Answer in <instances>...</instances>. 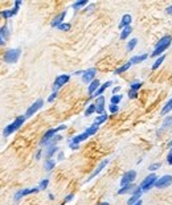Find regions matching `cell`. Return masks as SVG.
I'll use <instances>...</instances> for the list:
<instances>
[{
  "label": "cell",
  "instance_id": "obj_1",
  "mask_svg": "<svg viewBox=\"0 0 172 205\" xmlns=\"http://www.w3.org/2000/svg\"><path fill=\"white\" fill-rule=\"evenodd\" d=\"M171 42H172V37H171L170 35L164 36V37H162V38L156 42V46H155L154 52L151 53V57H160V56L167 50V48L171 45Z\"/></svg>",
  "mask_w": 172,
  "mask_h": 205
},
{
  "label": "cell",
  "instance_id": "obj_2",
  "mask_svg": "<svg viewBox=\"0 0 172 205\" xmlns=\"http://www.w3.org/2000/svg\"><path fill=\"white\" fill-rule=\"evenodd\" d=\"M25 119H27L25 115H20V116H17V118H16L11 124H8L7 127H4V130H3V136H4V138H7V136H9L11 134H13L15 131H17L19 128L24 124Z\"/></svg>",
  "mask_w": 172,
  "mask_h": 205
},
{
  "label": "cell",
  "instance_id": "obj_3",
  "mask_svg": "<svg viewBox=\"0 0 172 205\" xmlns=\"http://www.w3.org/2000/svg\"><path fill=\"white\" fill-rule=\"evenodd\" d=\"M65 128H66L65 124H61V126H58V127H56V128H50V130H48L45 134L42 135L41 140H40V146H46V144L52 140V138H53V136L57 134L58 131H62V130H65Z\"/></svg>",
  "mask_w": 172,
  "mask_h": 205
},
{
  "label": "cell",
  "instance_id": "obj_4",
  "mask_svg": "<svg viewBox=\"0 0 172 205\" xmlns=\"http://www.w3.org/2000/svg\"><path fill=\"white\" fill-rule=\"evenodd\" d=\"M156 180H158V176L156 175H155V174H150L148 176H146L145 180L141 183L139 188L142 189V192H148V191H151L155 187Z\"/></svg>",
  "mask_w": 172,
  "mask_h": 205
},
{
  "label": "cell",
  "instance_id": "obj_5",
  "mask_svg": "<svg viewBox=\"0 0 172 205\" xmlns=\"http://www.w3.org/2000/svg\"><path fill=\"white\" fill-rule=\"evenodd\" d=\"M20 54H21V49H19V48H16V49H8L4 53V62H7V64L17 62V60L20 58Z\"/></svg>",
  "mask_w": 172,
  "mask_h": 205
},
{
  "label": "cell",
  "instance_id": "obj_6",
  "mask_svg": "<svg viewBox=\"0 0 172 205\" xmlns=\"http://www.w3.org/2000/svg\"><path fill=\"white\" fill-rule=\"evenodd\" d=\"M172 185V175H164L162 178H158L156 183H155V188L158 189H163V188H167Z\"/></svg>",
  "mask_w": 172,
  "mask_h": 205
},
{
  "label": "cell",
  "instance_id": "obj_7",
  "mask_svg": "<svg viewBox=\"0 0 172 205\" xmlns=\"http://www.w3.org/2000/svg\"><path fill=\"white\" fill-rule=\"evenodd\" d=\"M137 179V171L131 170V171H127L123 174L122 179H121V185H127V184H133L134 180Z\"/></svg>",
  "mask_w": 172,
  "mask_h": 205
},
{
  "label": "cell",
  "instance_id": "obj_8",
  "mask_svg": "<svg viewBox=\"0 0 172 205\" xmlns=\"http://www.w3.org/2000/svg\"><path fill=\"white\" fill-rule=\"evenodd\" d=\"M70 79V75L69 74H61L58 75L57 78L54 79V83H53V91H58L60 87H62L64 85H66Z\"/></svg>",
  "mask_w": 172,
  "mask_h": 205
},
{
  "label": "cell",
  "instance_id": "obj_9",
  "mask_svg": "<svg viewBox=\"0 0 172 205\" xmlns=\"http://www.w3.org/2000/svg\"><path fill=\"white\" fill-rule=\"evenodd\" d=\"M37 192H40V189H38V187H36V188H29V189H21V191H17L15 193V201H19L20 199H23V197H25V196H28V195H32V193H37Z\"/></svg>",
  "mask_w": 172,
  "mask_h": 205
},
{
  "label": "cell",
  "instance_id": "obj_10",
  "mask_svg": "<svg viewBox=\"0 0 172 205\" xmlns=\"http://www.w3.org/2000/svg\"><path fill=\"white\" fill-rule=\"evenodd\" d=\"M44 106V101L42 99H37L32 106H29L28 107V110H27V112H25V118H29V116H32L33 114H36L40 108H41Z\"/></svg>",
  "mask_w": 172,
  "mask_h": 205
},
{
  "label": "cell",
  "instance_id": "obj_11",
  "mask_svg": "<svg viewBox=\"0 0 172 205\" xmlns=\"http://www.w3.org/2000/svg\"><path fill=\"white\" fill-rule=\"evenodd\" d=\"M95 73H97V69H95V68H90V69L85 70L83 74H82V82H85V83L93 82L94 77H95Z\"/></svg>",
  "mask_w": 172,
  "mask_h": 205
},
{
  "label": "cell",
  "instance_id": "obj_12",
  "mask_svg": "<svg viewBox=\"0 0 172 205\" xmlns=\"http://www.w3.org/2000/svg\"><path fill=\"white\" fill-rule=\"evenodd\" d=\"M142 189L139 187H137L135 188V189L133 191V193H131V197L129 199V201H127V204L129 205H134L135 203L137 201H139V200H141V197H142Z\"/></svg>",
  "mask_w": 172,
  "mask_h": 205
},
{
  "label": "cell",
  "instance_id": "obj_13",
  "mask_svg": "<svg viewBox=\"0 0 172 205\" xmlns=\"http://www.w3.org/2000/svg\"><path fill=\"white\" fill-rule=\"evenodd\" d=\"M110 163V160L109 159H105V160H102V162L101 163H99V166L97 167V168H95V171L93 172V174H91L90 176H89V178H87V180H86V183H89L90 181V180H93L94 178H95V176H97L98 174H99V172H101L102 170H103V168H105L106 166H107V164H109Z\"/></svg>",
  "mask_w": 172,
  "mask_h": 205
},
{
  "label": "cell",
  "instance_id": "obj_14",
  "mask_svg": "<svg viewBox=\"0 0 172 205\" xmlns=\"http://www.w3.org/2000/svg\"><path fill=\"white\" fill-rule=\"evenodd\" d=\"M103 110H105V97L101 95V97L97 98V101H95V112L97 114H103Z\"/></svg>",
  "mask_w": 172,
  "mask_h": 205
},
{
  "label": "cell",
  "instance_id": "obj_15",
  "mask_svg": "<svg viewBox=\"0 0 172 205\" xmlns=\"http://www.w3.org/2000/svg\"><path fill=\"white\" fill-rule=\"evenodd\" d=\"M65 16H66V11H62L61 13H58V15L53 19V21L50 23V25L53 27V28H58V27L64 23V19H65Z\"/></svg>",
  "mask_w": 172,
  "mask_h": 205
},
{
  "label": "cell",
  "instance_id": "obj_16",
  "mask_svg": "<svg viewBox=\"0 0 172 205\" xmlns=\"http://www.w3.org/2000/svg\"><path fill=\"white\" fill-rule=\"evenodd\" d=\"M8 36H9V31H8L7 25L0 28V46H3V45H5V44H7Z\"/></svg>",
  "mask_w": 172,
  "mask_h": 205
},
{
  "label": "cell",
  "instance_id": "obj_17",
  "mask_svg": "<svg viewBox=\"0 0 172 205\" xmlns=\"http://www.w3.org/2000/svg\"><path fill=\"white\" fill-rule=\"evenodd\" d=\"M131 21H133V16L129 15V13L123 15L121 23H119V29H123V28H126V27H130L131 25Z\"/></svg>",
  "mask_w": 172,
  "mask_h": 205
},
{
  "label": "cell",
  "instance_id": "obj_18",
  "mask_svg": "<svg viewBox=\"0 0 172 205\" xmlns=\"http://www.w3.org/2000/svg\"><path fill=\"white\" fill-rule=\"evenodd\" d=\"M111 83H113L111 81H107V82L103 83V85H101V86H99V89H98L97 91H95V93H94L93 95H91L90 98H98V97H101V95H102L103 93H105V90H106L107 87H109V86L111 85Z\"/></svg>",
  "mask_w": 172,
  "mask_h": 205
},
{
  "label": "cell",
  "instance_id": "obj_19",
  "mask_svg": "<svg viewBox=\"0 0 172 205\" xmlns=\"http://www.w3.org/2000/svg\"><path fill=\"white\" fill-rule=\"evenodd\" d=\"M147 57H148V54H146V53L139 54V56H134V57H131L130 64H131V65H137V64H142L143 61H146Z\"/></svg>",
  "mask_w": 172,
  "mask_h": 205
},
{
  "label": "cell",
  "instance_id": "obj_20",
  "mask_svg": "<svg viewBox=\"0 0 172 205\" xmlns=\"http://www.w3.org/2000/svg\"><path fill=\"white\" fill-rule=\"evenodd\" d=\"M99 86H101V82H99V79H94L93 82L89 83V89H87V93L90 94V97L99 89Z\"/></svg>",
  "mask_w": 172,
  "mask_h": 205
},
{
  "label": "cell",
  "instance_id": "obj_21",
  "mask_svg": "<svg viewBox=\"0 0 172 205\" xmlns=\"http://www.w3.org/2000/svg\"><path fill=\"white\" fill-rule=\"evenodd\" d=\"M137 188V185H134L133 184H127V185H123L121 187V189L118 191V195H126V193H133V191Z\"/></svg>",
  "mask_w": 172,
  "mask_h": 205
},
{
  "label": "cell",
  "instance_id": "obj_22",
  "mask_svg": "<svg viewBox=\"0 0 172 205\" xmlns=\"http://www.w3.org/2000/svg\"><path fill=\"white\" fill-rule=\"evenodd\" d=\"M87 138H89V135H87L86 132H82V134H79V135H77V136H74V138H71L69 143H73V144H79L81 142H83V140H86Z\"/></svg>",
  "mask_w": 172,
  "mask_h": 205
},
{
  "label": "cell",
  "instance_id": "obj_23",
  "mask_svg": "<svg viewBox=\"0 0 172 205\" xmlns=\"http://www.w3.org/2000/svg\"><path fill=\"white\" fill-rule=\"evenodd\" d=\"M57 152H58V147H57V146H50V147H48L46 151H45V158H46V159H52V156H53L54 154H57Z\"/></svg>",
  "mask_w": 172,
  "mask_h": 205
},
{
  "label": "cell",
  "instance_id": "obj_24",
  "mask_svg": "<svg viewBox=\"0 0 172 205\" xmlns=\"http://www.w3.org/2000/svg\"><path fill=\"white\" fill-rule=\"evenodd\" d=\"M54 167H56V162L53 159H46L45 163H44V168H45V171H48V172L54 170Z\"/></svg>",
  "mask_w": 172,
  "mask_h": 205
},
{
  "label": "cell",
  "instance_id": "obj_25",
  "mask_svg": "<svg viewBox=\"0 0 172 205\" xmlns=\"http://www.w3.org/2000/svg\"><path fill=\"white\" fill-rule=\"evenodd\" d=\"M171 110H172V98H170V99H168V102H167L164 106H163L162 111H160V114H162V115H166V114H168Z\"/></svg>",
  "mask_w": 172,
  "mask_h": 205
},
{
  "label": "cell",
  "instance_id": "obj_26",
  "mask_svg": "<svg viewBox=\"0 0 172 205\" xmlns=\"http://www.w3.org/2000/svg\"><path fill=\"white\" fill-rule=\"evenodd\" d=\"M131 68V64H130V61L129 62H126L125 65H122V66H119L117 70L114 71V74H122V73H125V71H127Z\"/></svg>",
  "mask_w": 172,
  "mask_h": 205
},
{
  "label": "cell",
  "instance_id": "obj_27",
  "mask_svg": "<svg viewBox=\"0 0 172 205\" xmlns=\"http://www.w3.org/2000/svg\"><path fill=\"white\" fill-rule=\"evenodd\" d=\"M131 32H133V28H131V25L123 28L122 32H121V40H126V38L131 35Z\"/></svg>",
  "mask_w": 172,
  "mask_h": 205
},
{
  "label": "cell",
  "instance_id": "obj_28",
  "mask_svg": "<svg viewBox=\"0 0 172 205\" xmlns=\"http://www.w3.org/2000/svg\"><path fill=\"white\" fill-rule=\"evenodd\" d=\"M107 118H109V116H107V114H105V112H103V114H101L99 116H97V118H95L94 124H97V126H99V124L105 123L106 120H107Z\"/></svg>",
  "mask_w": 172,
  "mask_h": 205
},
{
  "label": "cell",
  "instance_id": "obj_29",
  "mask_svg": "<svg viewBox=\"0 0 172 205\" xmlns=\"http://www.w3.org/2000/svg\"><path fill=\"white\" fill-rule=\"evenodd\" d=\"M171 124H172V116H167V119H164V122H163V124H162V128L158 131V135L160 134L163 130H166L167 127H170Z\"/></svg>",
  "mask_w": 172,
  "mask_h": 205
},
{
  "label": "cell",
  "instance_id": "obj_30",
  "mask_svg": "<svg viewBox=\"0 0 172 205\" xmlns=\"http://www.w3.org/2000/svg\"><path fill=\"white\" fill-rule=\"evenodd\" d=\"M86 4H87V0H79V2H75L71 4V8H73V9H79V8L85 7Z\"/></svg>",
  "mask_w": 172,
  "mask_h": 205
},
{
  "label": "cell",
  "instance_id": "obj_31",
  "mask_svg": "<svg viewBox=\"0 0 172 205\" xmlns=\"http://www.w3.org/2000/svg\"><path fill=\"white\" fill-rule=\"evenodd\" d=\"M97 131H98V126H97V124H94V123H93L90 127H87V128H86V131H85V132H86V134L89 135V136H91V135H94Z\"/></svg>",
  "mask_w": 172,
  "mask_h": 205
},
{
  "label": "cell",
  "instance_id": "obj_32",
  "mask_svg": "<svg viewBox=\"0 0 172 205\" xmlns=\"http://www.w3.org/2000/svg\"><path fill=\"white\" fill-rule=\"evenodd\" d=\"M94 112H95V103H91V104H89V106L86 107L85 116H90L91 114H94Z\"/></svg>",
  "mask_w": 172,
  "mask_h": 205
},
{
  "label": "cell",
  "instance_id": "obj_33",
  "mask_svg": "<svg viewBox=\"0 0 172 205\" xmlns=\"http://www.w3.org/2000/svg\"><path fill=\"white\" fill-rule=\"evenodd\" d=\"M164 60H166V56H160V57H158V60L154 62V65H152V70H156L158 68L163 64V61H164Z\"/></svg>",
  "mask_w": 172,
  "mask_h": 205
},
{
  "label": "cell",
  "instance_id": "obj_34",
  "mask_svg": "<svg viewBox=\"0 0 172 205\" xmlns=\"http://www.w3.org/2000/svg\"><path fill=\"white\" fill-rule=\"evenodd\" d=\"M137 44H138V38H131L129 42H127V50L131 52V50H134V48L137 46Z\"/></svg>",
  "mask_w": 172,
  "mask_h": 205
},
{
  "label": "cell",
  "instance_id": "obj_35",
  "mask_svg": "<svg viewBox=\"0 0 172 205\" xmlns=\"http://www.w3.org/2000/svg\"><path fill=\"white\" fill-rule=\"evenodd\" d=\"M48 185H49V179H44L38 184V189L40 191H45L46 188H48Z\"/></svg>",
  "mask_w": 172,
  "mask_h": 205
},
{
  "label": "cell",
  "instance_id": "obj_36",
  "mask_svg": "<svg viewBox=\"0 0 172 205\" xmlns=\"http://www.w3.org/2000/svg\"><path fill=\"white\" fill-rule=\"evenodd\" d=\"M61 139H62V136H61V135H54L53 138H52V140H50V142L46 144V147L56 146V143H57V142H60V140H61Z\"/></svg>",
  "mask_w": 172,
  "mask_h": 205
},
{
  "label": "cell",
  "instance_id": "obj_37",
  "mask_svg": "<svg viewBox=\"0 0 172 205\" xmlns=\"http://www.w3.org/2000/svg\"><path fill=\"white\" fill-rule=\"evenodd\" d=\"M143 86V82H141V81H135V82H133L131 83V86H130V90H134V91H138L141 87Z\"/></svg>",
  "mask_w": 172,
  "mask_h": 205
},
{
  "label": "cell",
  "instance_id": "obj_38",
  "mask_svg": "<svg viewBox=\"0 0 172 205\" xmlns=\"http://www.w3.org/2000/svg\"><path fill=\"white\" fill-rule=\"evenodd\" d=\"M121 101H122V95H121V94H115V95H113V97H111V99H110L111 104H118Z\"/></svg>",
  "mask_w": 172,
  "mask_h": 205
},
{
  "label": "cell",
  "instance_id": "obj_39",
  "mask_svg": "<svg viewBox=\"0 0 172 205\" xmlns=\"http://www.w3.org/2000/svg\"><path fill=\"white\" fill-rule=\"evenodd\" d=\"M70 28H71V25H70L69 23H62L61 25L58 27V29H60V31H62V32H69V31H70Z\"/></svg>",
  "mask_w": 172,
  "mask_h": 205
},
{
  "label": "cell",
  "instance_id": "obj_40",
  "mask_svg": "<svg viewBox=\"0 0 172 205\" xmlns=\"http://www.w3.org/2000/svg\"><path fill=\"white\" fill-rule=\"evenodd\" d=\"M160 167H162V164H160V163H152V164H150V167H148V171H151V172H155V171H158Z\"/></svg>",
  "mask_w": 172,
  "mask_h": 205
},
{
  "label": "cell",
  "instance_id": "obj_41",
  "mask_svg": "<svg viewBox=\"0 0 172 205\" xmlns=\"http://www.w3.org/2000/svg\"><path fill=\"white\" fill-rule=\"evenodd\" d=\"M109 110H110L111 114H117V112L119 111V107H118V104H110Z\"/></svg>",
  "mask_w": 172,
  "mask_h": 205
},
{
  "label": "cell",
  "instance_id": "obj_42",
  "mask_svg": "<svg viewBox=\"0 0 172 205\" xmlns=\"http://www.w3.org/2000/svg\"><path fill=\"white\" fill-rule=\"evenodd\" d=\"M0 15H2L4 19H9V17H12V16H11V11H9V9H4V11H2V13H0Z\"/></svg>",
  "mask_w": 172,
  "mask_h": 205
},
{
  "label": "cell",
  "instance_id": "obj_43",
  "mask_svg": "<svg viewBox=\"0 0 172 205\" xmlns=\"http://www.w3.org/2000/svg\"><path fill=\"white\" fill-rule=\"evenodd\" d=\"M57 95H58V91H53L50 95H49V98H48V102H53L56 98H57Z\"/></svg>",
  "mask_w": 172,
  "mask_h": 205
},
{
  "label": "cell",
  "instance_id": "obj_44",
  "mask_svg": "<svg viewBox=\"0 0 172 205\" xmlns=\"http://www.w3.org/2000/svg\"><path fill=\"white\" fill-rule=\"evenodd\" d=\"M138 97V91H134V90H129V98L130 99H134Z\"/></svg>",
  "mask_w": 172,
  "mask_h": 205
},
{
  "label": "cell",
  "instance_id": "obj_45",
  "mask_svg": "<svg viewBox=\"0 0 172 205\" xmlns=\"http://www.w3.org/2000/svg\"><path fill=\"white\" fill-rule=\"evenodd\" d=\"M167 163H168L170 166H172V147L170 148V152H168V155H167Z\"/></svg>",
  "mask_w": 172,
  "mask_h": 205
},
{
  "label": "cell",
  "instance_id": "obj_46",
  "mask_svg": "<svg viewBox=\"0 0 172 205\" xmlns=\"http://www.w3.org/2000/svg\"><path fill=\"white\" fill-rule=\"evenodd\" d=\"M74 199V195L73 193H70V195H68L65 199H64V204H66V203H69V201H71V200Z\"/></svg>",
  "mask_w": 172,
  "mask_h": 205
},
{
  "label": "cell",
  "instance_id": "obj_47",
  "mask_svg": "<svg viewBox=\"0 0 172 205\" xmlns=\"http://www.w3.org/2000/svg\"><path fill=\"white\" fill-rule=\"evenodd\" d=\"M64 158H65V155H64V152L62 151H58L57 152V159L61 162V160H64Z\"/></svg>",
  "mask_w": 172,
  "mask_h": 205
},
{
  "label": "cell",
  "instance_id": "obj_48",
  "mask_svg": "<svg viewBox=\"0 0 172 205\" xmlns=\"http://www.w3.org/2000/svg\"><path fill=\"white\" fill-rule=\"evenodd\" d=\"M41 154H42V151L38 150L37 152H36V155H35V159H36V160H40V158H41Z\"/></svg>",
  "mask_w": 172,
  "mask_h": 205
},
{
  "label": "cell",
  "instance_id": "obj_49",
  "mask_svg": "<svg viewBox=\"0 0 172 205\" xmlns=\"http://www.w3.org/2000/svg\"><path fill=\"white\" fill-rule=\"evenodd\" d=\"M94 8H95V4H90V5H89V7H87L86 9H85V12H91V11L94 9Z\"/></svg>",
  "mask_w": 172,
  "mask_h": 205
},
{
  "label": "cell",
  "instance_id": "obj_50",
  "mask_svg": "<svg viewBox=\"0 0 172 205\" xmlns=\"http://www.w3.org/2000/svg\"><path fill=\"white\" fill-rule=\"evenodd\" d=\"M119 91H121V86H117V87H114V89H113V95L118 94Z\"/></svg>",
  "mask_w": 172,
  "mask_h": 205
},
{
  "label": "cell",
  "instance_id": "obj_51",
  "mask_svg": "<svg viewBox=\"0 0 172 205\" xmlns=\"http://www.w3.org/2000/svg\"><path fill=\"white\" fill-rule=\"evenodd\" d=\"M69 146H70V148H71V150H78V148H79V144H73V143H69Z\"/></svg>",
  "mask_w": 172,
  "mask_h": 205
},
{
  "label": "cell",
  "instance_id": "obj_52",
  "mask_svg": "<svg viewBox=\"0 0 172 205\" xmlns=\"http://www.w3.org/2000/svg\"><path fill=\"white\" fill-rule=\"evenodd\" d=\"M166 12H167V15H172V4L166 8Z\"/></svg>",
  "mask_w": 172,
  "mask_h": 205
},
{
  "label": "cell",
  "instance_id": "obj_53",
  "mask_svg": "<svg viewBox=\"0 0 172 205\" xmlns=\"http://www.w3.org/2000/svg\"><path fill=\"white\" fill-rule=\"evenodd\" d=\"M98 205H110L109 203H107V201H103V203H99Z\"/></svg>",
  "mask_w": 172,
  "mask_h": 205
},
{
  "label": "cell",
  "instance_id": "obj_54",
  "mask_svg": "<svg viewBox=\"0 0 172 205\" xmlns=\"http://www.w3.org/2000/svg\"><path fill=\"white\" fill-rule=\"evenodd\" d=\"M134 205H142V200H139V201H137V203H135Z\"/></svg>",
  "mask_w": 172,
  "mask_h": 205
},
{
  "label": "cell",
  "instance_id": "obj_55",
  "mask_svg": "<svg viewBox=\"0 0 172 205\" xmlns=\"http://www.w3.org/2000/svg\"><path fill=\"white\" fill-rule=\"evenodd\" d=\"M49 200H54V196H53V195H52V193L49 195Z\"/></svg>",
  "mask_w": 172,
  "mask_h": 205
},
{
  "label": "cell",
  "instance_id": "obj_56",
  "mask_svg": "<svg viewBox=\"0 0 172 205\" xmlns=\"http://www.w3.org/2000/svg\"><path fill=\"white\" fill-rule=\"evenodd\" d=\"M168 147H172V139L170 140V143H168Z\"/></svg>",
  "mask_w": 172,
  "mask_h": 205
},
{
  "label": "cell",
  "instance_id": "obj_57",
  "mask_svg": "<svg viewBox=\"0 0 172 205\" xmlns=\"http://www.w3.org/2000/svg\"><path fill=\"white\" fill-rule=\"evenodd\" d=\"M61 205H64V204H61Z\"/></svg>",
  "mask_w": 172,
  "mask_h": 205
}]
</instances>
